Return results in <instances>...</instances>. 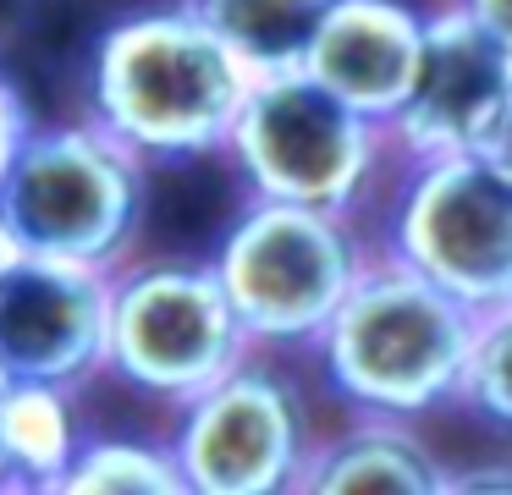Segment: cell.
<instances>
[{
  "instance_id": "cell-1",
  "label": "cell",
  "mask_w": 512,
  "mask_h": 495,
  "mask_svg": "<svg viewBox=\"0 0 512 495\" xmlns=\"http://www.w3.org/2000/svg\"><path fill=\"white\" fill-rule=\"evenodd\" d=\"M254 88V66L188 0L138 6L100 33L89 61V121L116 143L155 160H199L226 149L237 110Z\"/></svg>"
},
{
  "instance_id": "cell-2",
  "label": "cell",
  "mask_w": 512,
  "mask_h": 495,
  "mask_svg": "<svg viewBox=\"0 0 512 495\" xmlns=\"http://www.w3.org/2000/svg\"><path fill=\"white\" fill-rule=\"evenodd\" d=\"M474 319V308L380 248L364 253L353 286L309 347L320 352L325 380L347 407L419 418L441 402H457Z\"/></svg>"
},
{
  "instance_id": "cell-3",
  "label": "cell",
  "mask_w": 512,
  "mask_h": 495,
  "mask_svg": "<svg viewBox=\"0 0 512 495\" xmlns=\"http://www.w3.org/2000/svg\"><path fill=\"white\" fill-rule=\"evenodd\" d=\"M144 220V160L94 121L34 127L0 176V231L12 248L116 270Z\"/></svg>"
},
{
  "instance_id": "cell-4",
  "label": "cell",
  "mask_w": 512,
  "mask_h": 495,
  "mask_svg": "<svg viewBox=\"0 0 512 495\" xmlns=\"http://www.w3.org/2000/svg\"><path fill=\"white\" fill-rule=\"evenodd\" d=\"M210 264L254 347H303L353 286L364 242L336 209L254 193L221 231Z\"/></svg>"
},
{
  "instance_id": "cell-5",
  "label": "cell",
  "mask_w": 512,
  "mask_h": 495,
  "mask_svg": "<svg viewBox=\"0 0 512 495\" xmlns=\"http://www.w3.org/2000/svg\"><path fill=\"white\" fill-rule=\"evenodd\" d=\"M380 143H386V127L342 105L303 66L254 77L226 132V154L248 193L292 198V204L336 209V215L358 209L380 165Z\"/></svg>"
},
{
  "instance_id": "cell-6",
  "label": "cell",
  "mask_w": 512,
  "mask_h": 495,
  "mask_svg": "<svg viewBox=\"0 0 512 495\" xmlns=\"http://www.w3.org/2000/svg\"><path fill=\"white\" fill-rule=\"evenodd\" d=\"M243 352H254V341L237 325L215 264L149 259L111 270L105 369L133 391L188 402Z\"/></svg>"
},
{
  "instance_id": "cell-7",
  "label": "cell",
  "mask_w": 512,
  "mask_h": 495,
  "mask_svg": "<svg viewBox=\"0 0 512 495\" xmlns=\"http://www.w3.org/2000/svg\"><path fill=\"white\" fill-rule=\"evenodd\" d=\"M386 253L408 259L474 314L512 303V171L485 149L408 160Z\"/></svg>"
},
{
  "instance_id": "cell-8",
  "label": "cell",
  "mask_w": 512,
  "mask_h": 495,
  "mask_svg": "<svg viewBox=\"0 0 512 495\" xmlns=\"http://www.w3.org/2000/svg\"><path fill=\"white\" fill-rule=\"evenodd\" d=\"M177 435L171 457L182 468L188 495H281L298 490L303 457H309V424L303 396L270 363L243 358L177 402Z\"/></svg>"
},
{
  "instance_id": "cell-9",
  "label": "cell",
  "mask_w": 512,
  "mask_h": 495,
  "mask_svg": "<svg viewBox=\"0 0 512 495\" xmlns=\"http://www.w3.org/2000/svg\"><path fill=\"white\" fill-rule=\"evenodd\" d=\"M111 270L0 248V363L23 380H56L78 391L105 369Z\"/></svg>"
},
{
  "instance_id": "cell-10",
  "label": "cell",
  "mask_w": 512,
  "mask_h": 495,
  "mask_svg": "<svg viewBox=\"0 0 512 495\" xmlns=\"http://www.w3.org/2000/svg\"><path fill=\"white\" fill-rule=\"evenodd\" d=\"M512 88V50L496 44L463 6L424 17V44L413 66L408 99L386 121V138L408 160L479 149Z\"/></svg>"
},
{
  "instance_id": "cell-11",
  "label": "cell",
  "mask_w": 512,
  "mask_h": 495,
  "mask_svg": "<svg viewBox=\"0 0 512 495\" xmlns=\"http://www.w3.org/2000/svg\"><path fill=\"white\" fill-rule=\"evenodd\" d=\"M424 44V11L408 0H331L303 50V72L342 105L386 127L408 99Z\"/></svg>"
},
{
  "instance_id": "cell-12",
  "label": "cell",
  "mask_w": 512,
  "mask_h": 495,
  "mask_svg": "<svg viewBox=\"0 0 512 495\" xmlns=\"http://www.w3.org/2000/svg\"><path fill=\"white\" fill-rule=\"evenodd\" d=\"M303 495H446L452 468L424 446L408 418L364 413L358 424L309 440L298 473Z\"/></svg>"
},
{
  "instance_id": "cell-13",
  "label": "cell",
  "mask_w": 512,
  "mask_h": 495,
  "mask_svg": "<svg viewBox=\"0 0 512 495\" xmlns=\"http://www.w3.org/2000/svg\"><path fill=\"white\" fill-rule=\"evenodd\" d=\"M83 435L72 385L12 374L0 385V490H61Z\"/></svg>"
},
{
  "instance_id": "cell-14",
  "label": "cell",
  "mask_w": 512,
  "mask_h": 495,
  "mask_svg": "<svg viewBox=\"0 0 512 495\" xmlns=\"http://www.w3.org/2000/svg\"><path fill=\"white\" fill-rule=\"evenodd\" d=\"M325 6L331 0H188L193 17L221 33L254 66V77L303 66V50L320 28Z\"/></svg>"
},
{
  "instance_id": "cell-15",
  "label": "cell",
  "mask_w": 512,
  "mask_h": 495,
  "mask_svg": "<svg viewBox=\"0 0 512 495\" xmlns=\"http://www.w3.org/2000/svg\"><path fill=\"white\" fill-rule=\"evenodd\" d=\"M61 495H188L171 440L133 435H83L72 468L61 473Z\"/></svg>"
},
{
  "instance_id": "cell-16",
  "label": "cell",
  "mask_w": 512,
  "mask_h": 495,
  "mask_svg": "<svg viewBox=\"0 0 512 495\" xmlns=\"http://www.w3.org/2000/svg\"><path fill=\"white\" fill-rule=\"evenodd\" d=\"M457 402H468L485 424L512 435V303H496L474 319Z\"/></svg>"
},
{
  "instance_id": "cell-17",
  "label": "cell",
  "mask_w": 512,
  "mask_h": 495,
  "mask_svg": "<svg viewBox=\"0 0 512 495\" xmlns=\"http://www.w3.org/2000/svg\"><path fill=\"white\" fill-rule=\"evenodd\" d=\"M39 116L28 105V94L12 83V77H0V176L12 171V160L23 154V143L34 138Z\"/></svg>"
},
{
  "instance_id": "cell-18",
  "label": "cell",
  "mask_w": 512,
  "mask_h": 495,
  "mask_svg": "<svg viewBox=\"0 0 512 495\" xmlns=\"http://www.w3.org/2000/svg\"><path fill=\"white\" fill-rule=\"evenodd\" d=\"M457 6H463L496 44H507V50H512V0H457Z\"/></svg>"
},
{
  "instance_id": "cell-19",
  "label": "cell",
  "mask_w": 512,
  "mask_h": 495,
  "mask_svg": "<svg viewBox=\"0 0 512 495\" xmlns=\"http://www.w3.org/2000/svg\"><path fill=\"white\" fill-rule=\"evenodd\" d=\"M479 149L512 171V88H507V99H501V110H496V121H490V132H485V143H479Z\"/></svg>"
},
{
  "instance_id": "cell-20",
  "label": "cell",
  "mask_w": 512,
  "mask_h": 495,
  "mask_svg": "<svg viewBox=\"0 0 512 495\" xmlns=\"http://www.w3.org/2000/svg\"><path fill=\"white\" fill-rule=\"evenodd\" d=\"M452 490H512V468H474V473H452Z\"/></svg>"
},
{
  "instance_id": "cell-21",
  "label": "cell",
  "mask_w": 512,
  "mask_h": 495,
  "mask_svg": "<svg viewBox=\"0 0 512 495\" xmlns=\"http://www.w3.org/2000/svg\"><path fill=\"white\" fill-rule=\"evenodd\" d=\"M6 380H12V374H6V363H0V385H6Z\"/></svg>"
},
{
  "instance_id": "cell-22",
  "label": "cell",
  "mask_w": 512,
  "mask_h": 495,
  "mask_svg": "<svg viewBox=\"0 0 512 495\" xmlns=\"http://www.w3.org/2000/svg\"><path fill=\"white\" fill-rule=\"evenodd\" d=\"M0 248H6V231H0Z\"/></svg>"
}]
</instances>
